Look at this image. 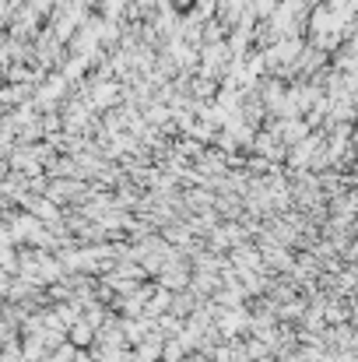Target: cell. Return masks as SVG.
I'll return each mask as SVG.
<instances>
[{
	"instance_id": "obj_1",
	"label": "cell",
	"mask_w": 358,
	"mask_h": 362,
	"mask_svg": "<svg viewBox=\"0 0 358 362\" xmlns=\"http://www.w3.org/2000/svg\"><path fill=\"white\" fill-rule=\"evenodd\" d=\"M117 92H123L117 81H109V85H99V88H95V106H113V103H117Z\"/></svg>"
}]
</instances>
